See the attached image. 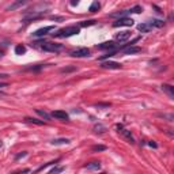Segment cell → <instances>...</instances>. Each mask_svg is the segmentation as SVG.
<instances>
[{"label":"cell","mask_w":174,"mask_h":174,"mask_svg":"<svg viewBox=\"0 0 174 174\" xmlns=\"http://www.w3.org/2000/svg\"><path fill=\"white\" fill-rule=\"evenodd\" d=\"M1 147H3V142H1V140H0V148H1Z\"/></svg>","instance_id":"cell-39"},{"label":"cell","mask_w":174,"mask_h":174,"mask_svg":"<svg viewBox=\"0 0 174 174\" xmlns=\"http://www.w3.org/2000/svg\"><path fill=\"white\" fill-rule=\"evenodd\" d=\"M107 147L106 146H101V144H97V146H93V148L91 150L94 151V152H97V151H105Z\"/></svg>","instance_id":"cell-28"},{"label":"cell","mask_w":174,"mask_h":174,"mask_svg":"<svg viewBox=\"0 0 174 174\" xmlns=\"http://www.w3.org/2000/svg\"><path fill=\"white\" fill-rule=\"evenodd\" d=\"M37 44H41L40 48L42 51L52 52V53H59V52L63 49V45H61V44H56V42H37Z\"/></svg>","instance_id":"cell-3"},{"label":"cell","mask_w":174,"mask_h":174,"mask_svg":"<svg viewBox=\"0 0 174 174\" xmlns=\"http://www.w3.org/2000/svg\"><path fill=\"white\" fill-rule=\"evenodd\" d=\"M71 6H78V1H71Z\"/></svg>","instance_id":"cell-38"},{"label":"cell","mask_w":174,"mask_h":174,"mask_svg":"<svg viewBox=\"0 0 174 174\" xmlns=\"http://www.w3.org/2000/svg\"><path fill=\"white\" fill-rule=\"evenodd\" d=\"M130 38V32H120L116 34L114 40L117 41V42H125V41H128Z\"/></svg>","instance_id":"cell-10"},{"label":"cell","mask_w":174,"mask_h":174,"mask_svg":"<svg viewBox=\"0 0 174 174\" xmlns=\"http://www.w3.org/2000/svg\"><path fill=\"white\" fill-rule=\"evenodd\" d=\"M84 169H87V170H99L101 169V162H90L87 163V165H84Z\"/></svg>","instance_id":"cell-16"},{"label":"cell","mask_w":174,"mask_h":174,"mask_svg":"<svg viewBox=\"0 0 174 174\" xmlns=\"http://www.w3.org/2000/svg\"><path fill=\"white\" fill-rule=\"evenodd\" d=\"M42 16V11H30L29 14L23 16V22H32V20H36V19H40Z\"/></svg>","instance_id":"cell-7"},{"label":"cell","mask_w":174,"mask_h":174,"mask_svg":"<svg viewBox=\"0 0 174 174\" xmlns=\"http://www.w3.org/2000/svg\"><path fill=\"white\" fill-rule=\"evenodd\" d=\"M6 78H8L7 74H0V79H6Z\"/></svg>","instance_id":"cell-36"},{"label":"cell","mask_w":174,"mask_h":174,"mask_svg":"<svg viewBox=\"0 0 174 174\" xmlns=\"http://www.w3.org/2000/svg\"><path fill=\"white\" fill-rule=\"evenodd\" d=\"M25 121H26V123H30V124H36V125H44L42 120H37V119H33V117H26Z\"/></svg>","instance_id":"cell-20"},{"label":"cell","mask_w":174,"mask_h":174,"mask_svg":"<svg viewBox=\"0 0 174 174\" xmlns=\"http://www.w3.org/2000/svg\"><path fill=\"white\" fill-rule=\"evenodd\" d=\"M143 8L140 6H135V7L129 8V10H123V11H117V12H113L110 14V18H125L128 14H139V12H142Z\"/></svg>","instance_id":"cell-2"},{"label":"cell","mask_w":174,"mask_h":174,"mask_svg":"<svg viewBox=\"0 0 174 174\" xmlns=\"http://www.w3.org/2000/svg\"><path fill=\"white\" fill-rule=\"evenodd\" d=\"M69 55L72 57H88L90 56V49L88 48H78L75 51H71Z\"/></svg>","instance_id":"cell-4"},{"label":"cell","mask_w":174,"mask_h":174,"mask_svg":"<svg viewBox=\"0 0 174 174\" xmlns=\"http://www.w3.org/2000/svg\"><path fill=\"white\" fill-rule=\"evenodd\" d=\"M97 106H98V107H109V106H110V103H98Z\"/></svg>","instance_id":"cell-34"},{"label":"cell","mask_w":174,"mask_h":174,"mask_svg":"<svg viewBox=\"0 0 174 174\" xmlns=\"http://www.w3.org/2000/svg\"><path fill=\"white\" fill-rule=\"evenodd\" d=\"M148 146H150V147H154V148H156V147H158V144H156L155 142H148Z\"/></svg>","instance_id":"cell-35"},{"label":"cell","mask_w":174,"mask_h":174,"mask_svg":"<svg viewBox=\"0 0 174 174\" xmlns=\"http://www.w3.org/2000/svg\"><path fill=\"white\" fill-rule=\"evenodd\" d=\"M101 67L105 69H120L123 65L120 63H116V61H102Z\"/></svg>","instance_id":"cell-9"},{"label":"cell","mask_w":174,"mask_h":174,"mask_svg":"<svg viewBox=\"0 0 174 174\" xmlns=\"http://www.w3.org/2000/svg\"><path fill=\"white\" fill-rule=\"evenodd\" d=\"M119 133L123 136L125 140H127L128 143H133V136H132V133H130V130L128 129H124V128H121V129H119Z\"/></svg>","instance_id":"cell-12"},{"label":"cell","mask_w":174,"mask_h":174,"mask_svg":"<svg viewBox=\"0 0 174 174\" xmlns=\"http://www.w3.org/2000/svg\"><path fill=\"white\" fill-rule=\"evenodd\" d=\"M60 159H56V161H52V162H49V163H45V165H44V166H41L40 169H38V170L37 171H41V170H44V169H45V167H48V166H51V165H55V163H57L59 162Z\"/></svg>","instance_id":"cell-30"},{"label":"cell","mask_w":174,"mask_h":174,"mask_svg":"<svg viewBox=\"0 0 174 174\" xmlns=\"http://www.w3.org/2000/svg\"><path fill=\"white\" fill-rule=\"evenodd\" d=\"M36 112H37V114H40L44 120H46V121H49V120H51V116L48 114L45 110H42V109H36Z\"/></svg>","instance_id":"cell-22"},{"label":"cell","mask_w":174,"mask_h":174,"mask_svg":"<svg viewBox=\"0 0 174 174\" xmlns=\"http://www.w3.org/2000/svg\"><path fill=\"white\" fill-rule=\"evenodd\" d=\"M93 129H94L95 133H103V132H106V127H105V125H102V124H99V123L95 124Z\"/></svg>","instance_id":"cell-19"},{"label":"cell","mask_w":174,"mask_h":174,"mask_svg":"<svg viewBox=\"0 0 174 174\" xmlns=\"http://www.w3.org/2000/svg\"><path fill=\"white\" fill-rule=\"evenodd\" d=\"M51 143L53 144V146H63V144H68V143H69V139H67V138L53 139V140H52Z\"/></svg>","instance_id":"cell-17"},{"label":"cell","mask_w":174,"mask_h":174,"mask_svg":"<svg viewBox=\"0 0 174 174\" xmlns=\"http://www.w3.org/2000/svg\"><path fill=\"white\" fill-rule=\"evenodd\" d=\"M72 71H76V67H65L60 69L61 74H67V72H72Z\"/></svg>","instance_id":"cell-29"},{"label":"cell","mask_w":174,"mask_h":174,"mask_svg":"<svg viewBox=\"0 0 174 174\" xmlns=\"http://www.w3.org/2000/svg\"><path fill=\"white\" fill-rule=\"evenodd\" d=\"M95 22L97 20L91 19V20H83V22H80L79 27H87V26H93V25H95Z\"/></svg>","instance_id":"cell-25"},{"label":"cell","mask_w":174,"mask_h":174,"mask_svg":"<svg viewBox=\"0 0 174 174\" xmlns=\"http://www.w3.org/2000/svg\"><path fill=\"white\" fill-rule=\"evenodd\" d=\"M161 117H165V119H167V121H173L174 120V116L173 114H159Z\"/></svg>","instance_id":"cell-31"},{"label":"cell","mask_w":174,"mask_h":174,"mask_svg":"<svg viewBox=\"0 0 174 174\" xmlns=\"http://www.w3.org/2000/svg\"><path fill=\"white\" fill-rule=\"evenodd\" d=\"M15 53L16 55H25V53H26V46H23V45H16Z\"/></svg>","instance_id":"cell-24"},{"label":"cell","mask_w":174,"mask_h":174,"mask_svg":"<svg viewBox=\"0 0 174 174\" xmlns=\"http://www.w3.org/2000/svg\"><path fill=\"white\" fill-rule=\"evenodd\" d=\"M51 19H52V20H64V18H63V16L53 15V16H51Z\"/></svg>","instance_id":"cell-33"},{"label":"cell","mask_w":174,"mask_h":174,"mask_svg":"<svg viewBox=\"0 0 174 174\" xmlns=\"http://www.w3.org/2000/svg\"><path fill=\"white\" fill-rule=\"evenodd\" d=\"M152 29L154 27L150 25V22H144V23L138 25V30L139 32H142V33H148V32H151Z\"/></svg>","instance_id":"cell-14"},{"label":"cell","mask_w":174,"mask_h":174,"mask_svg":"<svg viewBox=\"0 0 174 174\" xmlns=\"http://www.w3.org/2000/svg\"><path fill=\"white\" fill-rule=\"evenodd\" d=\"M121 52H123V55H135V53L142 52V48H139V46H127V48H124Z\"/></svg>","instance_id":"cell-13"},{"label":"cell","mask_w":174,"mask_h":174,"mask_svg":"<svg viewBox=\"0 0 174 174\" xmlns=\"http://www.w3.org/2000/svg\"><path fill=\"white\" fill-rule=\"evenodd\" d=\"M99 8H101V4H99L98 1H93L91 6H90V8H88V11L90 12H97Z\"/></svg>","instance_id":"cell-23"},{"label":"cell","mask_w":174,"mask_h":174,"mask_svg":"<svg viewBox=\"0 0 174 174\" xmlns=\"http://www.w3.org/2000/svg\"><path fill=\"white\" fill-rule=\"evenodd\" d=\"M52 117H55V119H57V120H63V121H67V120L69 119L68 113H67V112H64V110H55V112H52Z\"/></svg>","instance_id":"cell-11"},{"label":"cell","mask_w":174,"mask_h":174,"mask_svg":"<svg viewBox=\"0 0 174 174\" xmlns=\"http://www.w3.org/2000/svg\"><path fill=\"white\" fill-rule=\"evenodd\" d=\"M3 87H7V83H0V88H3Z\"/></svg>","instance_id":"cell-37"},{"label":"cell","mask_w":174,"mask_h":174,"mask_svg":"<svg viewBox=\"0 0 174 174\" xmlns=\"http://www.w3.org/2000/svg\"><path fill=\"white\" fill-rule=\"evenodd\" d=\"M1 56H3V51H0V57H1Z\"/></svg>","instance_id":"cell-40"},{"label":"cell","mask_w":174,"mask_h":174,"mask_svg":"<svg viewBox=\"0 0 174 174\" xmlns=\"http://www.w3.org/2000/svg\"><path fill=\"white\" fill-rule=\"evenodd\" d=\"M132 25H133V19L125 16V18H120L116 22H113V27H123V26H132Z\"/></svg>","instance_id":"cell-6"},{"label":"cell","mask_w":174,"mask_h":174,"mask_svg":"<svg viewBox=\"0 0 174 174\" xmlns=\"http://www.w3.org/2000/svg\"><path fill=\"white\" fill-rule=\"evenodd\" d=\"M161 87H162V90L165 91V93H166V94L169 95L170 98H174V87H173V86H170V84H166V83H163Z\"/></svg>","instance_id":"cell-15"},{"label":"cell","mask_w":174,"mask_h":174,"mask_svg":"<svg viewBox=\"0 0 174 174\" xmlns=\"http://www.w3.org/2000/svg\"><path fill=\"white\" fill-rule=\"evenodd\" d=\"M150 25L152 26V27H162L163 25H165V22L163 20H161V19H152V20H150Z\"/></svg>","instance_id":"cell-21"},{"label":"cell","mask_w":174,"mask_h":174,"mask_svg":"<svg viewBox=\"0 0 174 174\" xmlns=\"http://www.w3.org/2000/svg\"><path fill=\"white\" fill-rule=\"evenodd\" d=\"M98 49H102V51H110V52H117V48H116V44L113 41H106V42H102L97 45Z\"/></svg>","instance_id":"cell-8"},{"label":"cell","mask_w":174,"mask_h":174,"mask_svg":"<svg viewBox=\"0 0 174 174\" xmlns=\"http://www.w3.org/2000/svg\"><path fill=\"white\" fill-rule=\"evenodd\" d=\"M26 155H27V152H26V151H22L20 154H18V155L15 156V161H18V159H20V158H25Z\"/></svg>","instance_id":"cell-32"},{"label":"cell","mask_w":174,"mask_h":174,"mask_svg":"<svg viewBox=\"0 0 174 174\" xmlns=\"http://www.w3.org/2000/svg\"><path fill=\"white\" fill-rule=\"evenodd\" d=\"M61 171H64V167L63 166H59V167H53L51 171L48 174H59V173H61Z\"/></svg>","instance_id":"cell-26"},{"label":"cell","mask_w":174,"mask_h":174,"mask_svg":"<svg viewBox=\"0 0 174 174\" xmlns=\"http://www.w3.org/2000/svg\"><path fill=\"white\" fill-rule=\"evenodd\" d=\"M42 68H44L42 64H37V65H33V67H27L26 69H27V71H40Z\"/></svg>","instance_id":"cell-27"},{"label":"cell","mask_w":174,"mask_h":174,"mask_svg":"<svg viewBox=\"0 0 174 174\" xmlns=\"http://www.w3.org/2000/svg\"><path fill=\"white\" fill-rule=\"evenodd\" d=\"M25 4H26V1H22V0H19V1H15V3H12V4H10V6H8L7 11H14V10L22 7V6H25Z\"/></svg>","instance_id":"cell-18"},{"label":"cell","mask_w":174,"mask_h":174,"mask_svg":"<svg viewBox=\"0 0 174 174\" xmlns=\"http://www.w3.org/2000/svg\"><path fill=\"white\" fill-rule=\"evenodd\" d=\"M55 26H45V27H41V29H37L36 32L33 33V37H37V38H40V37H44L49 34L51 32H55Z\"/></svg>","instance_id":"cell-5"},{"label":"cell","mask_w":174,"mask_h":174,"mask_svg":"<svg viewBox=\"0 0 174 174\" xmlns=\"http://www.w3.org/2000/svg\"><path fill=\"white\" fill-rule=\"evenodd\" d=\"M80 33V27L79 26H68V27H64L61 30H59L57 33L53 34V37H57V38H68V37H72L75 34H79Z\"/></svg>","instance_id":"cell-1"}]
</instances>
